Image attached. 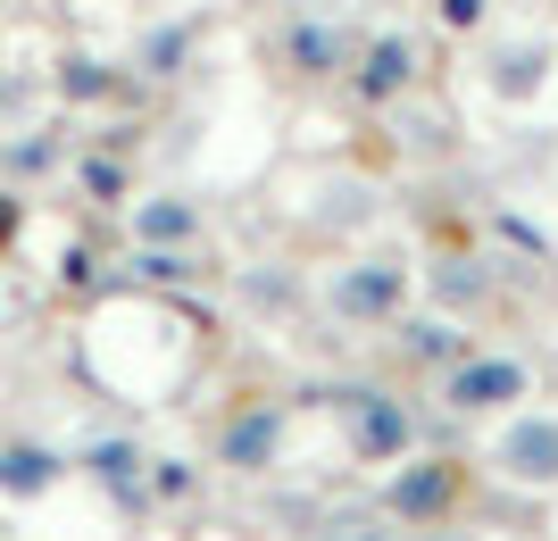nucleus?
<instances>
[{"label": "nucleus", "mask_w": 558, "mask_h": 541, "mask_svg": "<svg viewBox=\"0 0 558 541\" xmlns=\"http://www.w3.org/2000/svg\"><path fill=\"white\" fill-rule=\"evenodd\" d=\"M500 467L517 483H558V417H525L509 425V442H500Z\"/></svg>", "instance_id": "obj_1"}, {"label": "nucleus", "mask_w": 558, "mask_h": 541, "mask_svg": "<svg viewBox=\"0 0 558 541\" xmlns=\"http://www.w3.org/2000/svg\"><path fill=\"white\" fill-rule=\"evenodd\" d=\"M450 401H459V408L525 401V367H509V358H475V367H459V376H450Z\"/></svg>", "instance_id": "obj_2"}, {"label": "nucleus", "mask_w": 558, "mask_h": 541, "mask_svg": "<svg viewBox=\"0 0 558 541\" xmlns=\"http://www.w3.org/2000/svg\"><path fill=\"white\" fill-rule=\"evenodd\" d=\"M350 408H359V450H367V458H392V450L409 442V417H400L384 392H350Z\"/></svg>", "instance_id": "obj_3"}, {"label": "nucleus", "mask_w": 558, "mask_h": 541, "mask_svg": "<svg viewBox=\"0 0 558 541\" xmlns=\"http://www.w3.org/2000/svg\"><path fill=\"white\" fill-rule=\"evenodd\" d=\"M267 450H276V417H242L233 442H226V467H258Z\"/></svg>", "instance_id": "obj_4"}, {"label": "nucleus", "mask_w": 558, "mask_h": 541, "mask_svg": "<svg viewBox=\"0 0 558 541\" xmlns=\"http://www.w3.org/2000/svg\"><path fill=\"white\" fill-rule=\"evenodd\" d=\"M333 300H342V308H392V300H400V275H392V267H375V275H350Z\"/></svg>", "instance_id": "obj_5"}, {"label": "nucleus", "mask_w": 558, "mask_h": 541, "mask_svg": "<svg viewBox=\"0 0 558 541\" xmlns=\"http://www.w3.org/2000/svg\"><path fill=\"white\" fill-rule=\"evenodd\" d=\"M0 483H9V492H43L50 458H43V450H9V458H0Z\"/></svg>", "instance_id": "obj_6"}, {"label": "nucleus", "mask_w": 558, "mask_h": 541, "mask_svg": "<svg viewBox=\"0 0 558 541\" xmlns=\"http://www.w3.org/2000/svg\"><path fill=\"white\" fill-rule=\"evenodd\" d=\"M450 483H459V475L442 467V475H417V483H400L392 500H400V508H442V500H450Z\"/></svg>", "instance_id": "obj_7"}, {"label": "nucleus", "mask_w": 558, "mask_h": 541, "mask_svg": "<svg viewBox=\"0 0 558 541\" xmlns=\"http://www.w3.org/2000/svg\"><path fill=\"white\" fill-rule=\"evenodd\" d=\"M142 234H150V242H175V234H192V209H150V217H142Z\"/></svg>", "instance_id": "obj_8"}, {"label": "nucleus", "mask_w": 558, "mask_h": 541, "mask_svg": "<svg viewBox=\"0 0 558 541\" xmlns=\"http://www.w3.org/2000/svg\"><path fill=\"white\" fill-rule=\"evenodd\" d=\"M392 75H409V50H375V75H367V93H392Z\"/></svg>", "instance_id": "obj_9"}]
</instances>
